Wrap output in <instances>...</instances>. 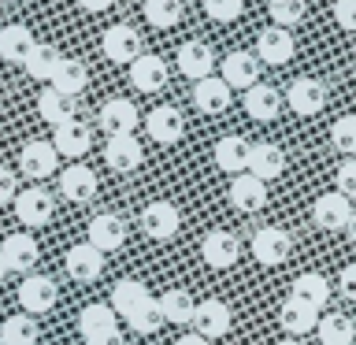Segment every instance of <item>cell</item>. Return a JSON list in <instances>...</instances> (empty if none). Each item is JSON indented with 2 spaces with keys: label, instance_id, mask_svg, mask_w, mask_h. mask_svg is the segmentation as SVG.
I'll list each match as a JSON object with an SVG mask.
<instances>
[{
  "label": "cell",
  "instance_id": "7402d4cb",
  "mask_svg": "<svg viewBox=\"0 0 356 345\" xmlns=\"http://www.w3.org/2000/svg\"><path fill=\"white\" fill-rule=\"evenodd\" d=\"M260 78V60L252 52H230L222 60V82L230 89H252Z\"/></svg>",
  "mask_w": 356,
  "mask_h": 345
},
{
  "label": "cell",
  "instance_id": "f6af8a7d",
  "mask_svg": "<svg viewBox=\"0 0 356 345\" xmlns=\"http://www.w3.org/2000/svg\"><path fill=\"white\" fill-rule=\"evenodd\" d=\"M334 19L341 30H356V0H334Z\"/></svg>",
  "mask_w": 356,
  "mask_h": 345
},
{
  "label": "cell",
  "instance_id": "6da1fadb",
  "mask_svg": "<svg viewBox=\"0 0 356 345\" xmlns=\"http://www.w3.org/2000/svg\"><path fill=\"white\" fill-rule=\"evenodd\" d=\"M15 204V216L22 227H44V223L52 219V211H56V200L49 189H41V186H30V189H19V197L11 200Z\"/></svg>",
  "mask_w": 356,
  "mask_h": 345
},
{
  "label": "cell",
  "instance_id": "f35d334b",
  "mask_svg": "<svg viewBox=\"0 0 356 345\" xmlns=\"http://www.w3.org/2000/svg\"><path fill=\"white\" fill-rule=\"evenodd\" d=\"M145 19L152 22L156 30H171L178 19H182V0H145Z\"/></svg>",
  "mask_w": 356,
  "mask_h": 345
},
{
  "label": "cell",
  "instance_id": "1f68e13d",
  "mask_svg": "<svg viewBox=\"0 0 356 345\" xmlns=\"http://www.w3.org/2000/svg\"><path fill=\"white\" fill-rule=\"evenodd\" d=\"M78 330H82L86 342L100 338V334L119 330L115 327V308H111V305H89V308H82V316H78Z\"/></svg>",
  "mask_w": 356,
  "mask_h": 345
},
{
  "label": "cell",
  "instance_id": "ee69618b",
  "mask_svg": "<svg viewBox=\"0 0 356 345\" xmlns=\"http://www.w3.org/2000/svg\"><path fill=\"white\" fill-rule=\"evenodd\" d=\"M338 193L356 197V156H349V160L338 167Z\"/></svg>",
  "mask_w": 356,
  "mask_h": 345
},
{
  "label": "cell",
  "instance_id": "8fae6325",
  "mask_svg": "<svg viewBox=\"0 0 356 345\" xmlns=\"http://www.w3.org/2000/svg\"><path fill=\"white\" fill-rule=\"evenodd\" d=\"M349 216H353V204H349V197L338 193V189L316 197V204H312V219H316L319 230H345L349 227Z\"/></svg>",
  "mask_w": 356,
  "mask_h": 345
},
{
  "label": "cell",
  "instance_id": "bcb514c9",
  "mask_svg": "<svg viewBox=\"0 0 356 345\" xmlns=\"http://www.w3.org/2000/svg\"><path fill=\"white\" fill-rule=\"evenodd\" d=\"M15 197H19V178H15V171L0 167V204H11Z\"/></svg>",
  "mask_w": 356,
  "mask_h": 345
},
{
  "label": "cell",
  "instance_id": "603a6c76",
  "mask_svg": "<svg viewBox=\"0 0 356 345\" xmlns=\"http://www.w3.org/2000/svg\"><path fill=\"white\" fill-rule=\"evenodd\" d=\"M149 138L152 141H160V145H175L178 138H182V130H186V119H182V111L171 108V104H163V108H152L149 111Z\"/></svg>",
  "mask_w": 356,
  "mask_h": 345
},
{
  "label": "cell",
  "instance_id": "7bdbcfd3",
  "mask_svg": "<svg viewBox=\"0 0 356 345\" xmlns=\"http://www.w3.org/2000/svg\"><path fill=\"white\" fill-rule=\"evenodd\" d=\"M241 8H245V0H204L208 19H216V22H234L241 15Z\"/></svg>",
  "mask_w": 356,
  "mask_h": 345
},
{
  "label": "cell",
  "instance_id": "e575fe53",
  "mask_svg": "<svg viewBox=\"0 0 356 345\" xmlns=\"http://www.w3.org/2000/svg\"><path fill=\"white\" fill-rule=\"evenodd\" d=\"M319 342L323 345H353L356 342V327L349 316H341V312H334V316H319Z\"/></svg>",
  "mask_w": 356,
  "mask_h": 345
},
{
  "label": "cell",
  "instance_id": "83f0119b",
  "mask_svg": "<svg viewBox=\"0 0 356 345\" xmlns=\"http://www.w3.org/2000/svg\"><path fill=\"white\" fill-rule=\"evenodd\" d=\"M49 86L56 89V93H63V97L74 100V97L89 86V71H86V67L78 63V60H67V56H63L60 67H56L52 78H49Z\"/></svg>",
  "mask_w": 356,
  "mask_h": 345
},
{
  "label": "cell",
  "instance_id": "f546056e",
  "mask_svg": "<svg viewBox=\"0 0 356 345\" xmlns=\"http://www.w3.org/2000/svg\"><path fill=\"white\" fill-rule=\"evenodd\" d=\"M216 163L219 171L227 175H245V167H249V141L245 138H219L216 141Z\"/></svg>",
  "mask_w": 356,
  "mask_h": 345
},
{
  "label": "cell",
  "instance_id": "60d3db41",
  "mask_svg": "<svg viewBox=\"0 0 356 345\" xmlns=\"http://www.w3.org/2000/svg\"><path fill=\"white\" fill-rule=\"evenodd\" d=\"M330 141H334V149H338V152L356 156V115H341V119H334V127H330Z\"/></svg>",
  "mask_w": 356,
  "mask_h": 345
},
{
  "label": "cell",
  "instance_id": "52a82bcc",
  "mask_svg": "<svg viewBox=\"0 0 356 345\" xmlns=\"http://www.w3.org/2000/svg\"><path fill=\"white\" fill-rule=\"evenodd\" d=\"M100 49H104V56L111 63H134L141 56V38H138L134 26H127V22H115V26L104 30Z\"/></svg>",
  "mask_w": 356,
  "mask_h": 345
},
{
  "label": "cell",
  "instance_id": "7a4b0ae2",
  "mask_svg": "<svg viewBox=\"0 0 356 345\" xmlns=\"http://www.w3.org/2000/svg\"><path fill=\"white\" fill-rule=\"evenodd\" d=\"M178 227H182V216L171 200H152L149 208H141V234L152 241H167L175 238Z\"/></svg>",
  "mask_w": 356,
  "mask_h": 345
},
{
  "label": "cell",
  "instance_id": "f1b7e54d",
  "mask_svg": "<svg viewBox=\"0 0 356 345\" xmlns=\"http://www.w3.org/2000/svg\"><path fill=\"white\" fill-rule=\"evenodd\" d=\"M149 297L152 294L138 282V278H119V282L111 286V308H115V316H122V319L134 316V312H138Z\"/></svg>",
  "mask_w": 356,
  "mask_h": 345
},
{
  "label": "cell",
  "instance_id": "9c48e42d",
  "mask_svg": "<svg viewBox=\"0 0 356 345\" xmlns=\"http://www.w3.org/2000/svg\"><path fill=\"white\" fill-rule=\"evenodd\" d=\"M289 249H293V241H289V234H286L282 227H260V230L252 234V256H256L264 267L286 264Z\"/></svg>",
  "mask_w": 356,
  "mask_h": 345
},
{
  "label": "cell",
  "instance_id": "d6a6232c",
  "mask_svg": "<svg viewBox=\"0 0 356 345\" xmlns=\"http://www.w3.org/2000/svg\"><path fill=\"white\" fill-rule=\"evenodd\" d=\"M156 305H160L163 323H175V327H182V323H193V308H197V300L189 297L186 289H167L163 297H156Z\"/></svg>",
  "mask_w": 356,
  "mask_h": 345
},
{
  "label": "cell",
  "instance_id": "4316f807",
  "mask_svg": "<svg viewBox=\"0 0 356 345\" xmlns=\"http://www.w3.org/2000/svg\"><path fill=\"white\" fill-rule=\"evenodd\" d=\"M211 63H216V56H211V49L204 41H186L182 49H178V71H182L186 78H208L211 74Z\"/></svg>",
  "mask_w": 356,
  "mask_h": 345
},
{
  "label": "cell",
  "instance_id": "8d00e7d4",
  "mask_svg": "<svg viewBox=\"0 0 356 345\" xmlns=\"http://www.w3.org/2000/svg\"><path fill=\"white\" fill-rule=\"evenodd\" d=\"M60 60H63V56H60V49H56V45H33L22 67H26L30 78H38V82H49L52 71L60 67Z\"/></svg>",
  "mask_w": 356,
  "mask_h": 345
},
{
  "label": "cell",
  "instance_id": "8992f818",
  "mask_svg": "<svg viewBox=\"0 0 356 345\" xmlns=\"http://www.w3.org/2000/svg\"><path fill=\"white\" fill-rule=\"evenodd\" d=\"M227 330H230V305H227V300L208 297V300H200V305L193 308V334L216 342Z\"/></svg>",
  "mask_w": 356,
  "mask_h": 345
},
{
  "label": "cell",
  "instance_id": "f5cc1de1",
  "mask_svg": "<svg viewBox=\"0 0 356 345\" xmlns=\"http://www.w3.org/2000/svg\"><path fill=\"white\" fill-rule=\"evenodd\" d=\"M8 278V264H4V256H0V282Z\"/></svg>",
  "mask_w": 356,
  "mask_h": 345
},
{
  "label": "cell",
  "instance_id": "c3c4849f",
  "mask_svg": "<svg viewBox=\"0 0 356 345\" xmlns=\"http://www.w3.org/2000/svg\"><path fill=\"white\" fill-rule=\"evenodd\" d=\"M86 345H127V342H122V334H119V330H111V334H100V338L86 342Z\"/></svg>",
  "mask_w": 356,
  "mask_h": 345
},
{
  "label": "cell",
  "instance_id": "836d02e7",
  "mask_svg": "<svg viewBox=\"0 0 356 345\" xmlns=\"http://www.w3.org/2000/svg\"><path fill=\"white\" fill-rule=\"evenodd\" d=\"M289 297L305 300V305H312V308H323V305H327V297H330V282H327L319 271H305V275L293 278Z\"/></svg>",
  "mask_w": 356,
  "mask_h": 345
},
{
  "label": "cell",
  "instance_id": "5b68a950",
  "mask_svg": "<svg viewBox=\"0 0 356 345\" xmlns=\"http://www.w3.org/2000/svg\"><path fill=\"white\" fill-rule=\"evenodd\" d=\"M100 130L108 134V138H115V134H134L138 130V122H141V111L134 108V100L127 97H111L100 104Z\"/></svg>",
  "mask_w": 356,
  "mask_h": 345
},
{
  "label": "cell",
  "instance_id": "b9f144b4",
  "mask_svg": "<svg viewBox=\"0 0 356 345\" xmlns=\"http://www.w3.org/2000/svg\"><path fill=\"white\" fill-rule=\"evenodd\" d=\"M267 8H271V19H275V26H282V30L297 26V22L305 19V11H308V4H305V0H278V4H267Z\"/></svg>",
  "mask_w": 356,
  "mask_h": 345
},
{
  "label": "cell",
  "instance_id": "681fc988",
  "mask_svg": "<svg viewBox=\"0 0 356 345\" xmlns=\"http://www.w3.org/2000/svg\"><path fill=\"white\" fill-rule=\"evenodd\" d=\"M111 4H115V0H78V8H82V11H108Z\"/></svg>",
  "mask_w": 356,
  "mask_h": 345
},
{
  "label": "cell",
  "instance_id": "816d5d0a",
  "mask_svg": "<svg viewBox=\"0 0 356 345\" xmlns=\"http://www.w3.org/2000/svg\"><path fill=\"white\" fill-rule=\"evenodd\" d=\"M345 230H349V241L356 245V211H353V216H349V227H345Z\"/></svg>",
  "mask_w": 356,
  "mask_h": 345
},
{
  "label": "cell",
  "instance_id": "9a60e30c",
  "mask_svg": "<svg viewBox=\"0 0 356 345\" xmlns=\"http://www.w3.org/2000/svg\"><path fill=\"white\" fill-rule=\"evenodd\" d=\"M89 145H93V134H89V127L82 119H71V122H60L52 134V149L67 156V160H78V156L89 152Z\"/></svg>",
  "mask_w": 356,
  "mask_h": 345
},
{
  "label": "cell",
  "instance_id": "db71d44e",
  "mask_svg": "<svg viewBox=\"0 0 356 345\" xmlns=\"http://www.w3.org/2000/svg\"><path fill=\"white\" fill-rule=\"evenodd\" d=\"M278 345H300V338H286V342H278Z\"/></svg>",
  "mask_w": 356,
  "mask_h": 345
},
{
  "label": "cell",
  "instance_id": "e0dca14e",
  "mask_svg": "<svg viewBox=\"0 0 356 345\" xmlns=\"http://www.w3.org/2000/svg\"><path fill=\"white\" fill-rule=\"evenodd\" d=\"M104 163L115 175H127V171H134V167H141V141L134 138V134H115V138H108Z\"/></svg>",
  "mask_w": 356,
  "mask_h": 345
},
{
  "label": "cell",
  "instance_id": "11a10c76",
  "mask_svg": "<svg viewBox=\"0 0 356 345\" xmlns=\"http://www.w3.org/2000/svg\"><path fill=\"white\" fill-rule=\"evenodd\" d=\"M267 4H278V0H267Z\"/></svg>",
  "mask_w": 356,
  "mask_h": 345
},
{
  "label": "cell",
  "instance_id": "6f0895ef",
  "mask_svg": "<svg viewBox=\"0 0 356 345\" xmlns=\"http://www.w3.org/2000/svg\"><path fill=\"white\" fill-rule=\"evenodd\" d=\"M0 115H4V104H0Z\"/></svg>",
  "mask_w": 356,
  "mask_h": 345
},
{
  "label": "cell",
  "instance_id": "5bb4252c",
  "mask_svg": "<svg viewBox=\"0 0 356 345\" xmlns=\"http://www.w3.org/2000/svg\"><path fill=\"white\" fill-rule=\"evenodd\" d=\"M278 323H282V330L289 338H305V334H312L319 327V308H312L297 297H286L282 308H278Z\"/></svg>",
  "mask_w": 356,
  "mask_h": 345
},
{
  "label": "cell",
  "instance_id": "9f6ffc18",
  "mask_svg": "<svg viewBox=\"0 0 356 345\" xmlns=\"http://www.w3.org/2000/svg\"><path fill=\"white\" fill-rule=\"evenodd\" d=\"M0 4H11V0H0Z\"/></svg>",
  "mask_w": 356,
  "mask_h": 345
},
{
  "label": "cell",
  "instance_id": "7c38bea8",
  "mask_svg": "<svg viewBox=\"0 0 356 345\" xmlns=\"http://www.w3.org/2000/svg\"><path fill=\"white\" fill-rule=\"evenodd\" d=\"M286 100L297 115H319V111L327 108V86H323L319 78H293Z\"/></svg>",
  "mask_w": 356,
  "mask_h": 345
},
{
  "label": "cell",
  "instance_id": "d4e9b609",
  "mask_svg": "<svg viewBox=\"0 0 356 345\" xmlns=\"http://www.w3.org/2000/svg\"><path fill=\"white\" fill-rule=\"evenodd\" d=\"M245 111H249L256 122H271V119H278V111H282V93L256 82L252 89H245Z\"/></svg>",
  "mask_w": 356,
  "mask_h": 345
},
{
  "label": "cell",
  "instance_id": "ffe728a7",
  "mask_svg": "<svg viewBox=\"0 0 356 345\" xmlns=\"http://www.w3.org/2000/svg\"><path fill=\"white\" fill-rule=\"evenodd\" d=\"M238 252H241V245L238 238H234L230 230H211L204 241H200V256H204V264L208 267H230V264H238Z\"/></svg>",
  "mask_w": 356,
  "mask_h": 345
},
{
  "label": "cell",
  "instance_id": "d6986e66",
  "mask_svg": "<svg viewBox=\"0 0 356 345\" xmlns=\"http://www.w3.org/2000/svg\"><path fill=\"white\" fill-rule=\"evenodd\" d=\"M56 163H60V152L52 149V141H30L19 152V167L26 178H49L56 171Z\"/></svg>",
  "mask_w": 356,
  "mask_h": 345
},
{
  "label": "cell",
  "instance_id": "74e56055",
  "mask_svg": "<svg viewBox=\"0 0 356 345\" xmlns=\"http://www.w3.org/2000/svg\"><path fill=\"white\" fill-rule=\"evenodd\" d=\"M0 338H4V345H38V323H33V316H8L4 323H0Z\"/></svg>",
  "mask_w": 356,
  "mask_h": 345
},
{
  "label": "cell",
  "instance_id": "4dcf8cb0",
  "mask_svg": "<svg viewBox=\"0 0 356 345\" xmlns=\"http://www.w3.org/2000/svg\"><path fill=\"white\" fill-rule=\"evenodd\" d=\"M33 33H30V26H0V56H4L8 63H26V56H30V49H33Z\"/></svg>",
  "mask_w": 356,
  "mask_h": 345
},
{
  "label": "cell",
  "instance_id": "d590c367",
  "mask_svg": "<svg viewBox=\"0 0 356 345\" xmlns=\"http://www.w3.org/2000/svg\"><path fill=\"white\" fill-rule=\"evenodd\" d=\"M38 111H41V119H44V122H52V127L78 119V115H74V100H71V97H63V93H56L52 86L38 97Z\"/></svg>",
  "mask_w": 356,
  "mask_h": 345
},
{
  "label": "cell",
  "instance_id": "ba28073f",
  "mask_svg": "<svg viewBox=\"0 0 356 345\" xmlns=\"http://www.w3.org/2000/svg\"><path fill=\"white\" fill-rule=\"evenodd\" d=\"M63 267H67V275H71L74 282H97L100 271H104V252L93 249L89 241H78V245L67 249Z\"/></svg>",
  "mask_w": 356,
  "mask_h": 345
},
{
  "label": "cell",
  "instance_id": "44dd1931",
  "mask_svg": "<svg viewBox=\"0 0 356 345\" xmlns=\"http://www.w3.org/2000/svg\"><path fill=\"white\" fill-rule=\"evenodd\" d=\"M230 204L238 208V211H260L267 204V182H260V178H252L249 171L245 175H234V182H230Z\"/></svg>",
  "mask_w": 356,
  "mask_h": 345
},
{
  "label": "cell",
  "instance_id": "f907efd6",
  "mask_svg": "<svg viewBox=\"0 0 356 345\" xmlns=\"http://www.w3.org/2000/svg\"><path fill=\"white\" fill-rule=\"evenodd\" d=\"M178 345H208V338H200V334H186V338H178Z\"/></svg>",
  "mask_w": 356,
  "mask_h": 345
},
{
  "label": "cell",
  "instance_id": "ab89813d",
  "mask_svg": "<svg viewBox=\"0 0 356 345\" xmlns=\"http://www.w3.org/2000/svg\"><path fill=\"white\" fill-rule=\"evenodd\" d=\"M127 323H130V327L138 330V334H156V330H160V327H163V316H160V305H156V297H149L138 312H134V316H127Z\"/></svg>",
  "mask_w": 356,
  "mask_h": 345
},
{
  "label": "cell",
  "instance_id": "680465c9",
  "mask_svg": "<svg viewBox=\"0 0 356 345\" xmlns=\"http://www.w3.org/2000/svg\"><path fill=\"white\" fill-rule=\"evenodd\" d=\"M0 345H4V338H0Z\"/></svg>",
  "mask_w": 356,
  "mask_h": 345
},
{
  "label": "cell",
  "instance_id": "4fadbf2b",
  "mask_svg": "<svg viewBox=\"0 0 356 345\" xmlns=\"http://www.w3.org/2000/svg\"><path fill=\"white\" fill-rule=\"evenodd\" d=\"M0 256H4V264H8V271H19V275H30V267L38 264V241L30 238L26 230H19V234H8L4 245H0Z\"/></svg>",
  "mask_w": 356,
  "mask_h": 345
},
{
  "label": "cell",
  "instance_id": "2e32d148",
  "mask_svg": "<svg viewBox=\"0 0 356 345\" xmlns=\"http://www.w3.org/2000/svg\"><path fill=\"white\" fill-rule=\"evenodd\" d=\"M130 86L138 93H156V89L167 86V63L152 52H141L138 60L130 63Z\"/></svg>",
  "mask_w": 356,
  "mask_h": 345
},
{
  "label": "cell",
  "instance_id": "3957f363",
  "mask_svg": "<svg viewBox=\"0 0 356 345\" xmlns=\"http://www.w3.org/2000/svg\"><path fill=\"white\" fill-rule=\"evenodd\" d=\"M56 300H60V286L52 282L49 275H26L19 286V305L26 316H41V312H49Z\"/></svg>",
  "mask_w": 356,
  "mask_h": 345
},
{
  "label": "cell",
  "instance_id": "484cf974",
  "mask_svg": "<svg viewBox=\"0 0 356 345\" xmlns=\"http://www.w3.org/2000/svg\"><path fill=\"white\" fill-rule=\"evenodd\" d=\"M60 189H63L67 200H74V204H86V200L97 197V175L89 171V167L74 163V167H67V171L60 175Z\"/></svg>",
  "mask_w": 356,
  "mask_h": 345
},
{
  "label": "cell",
  "instance_id": "cb8c5ba5",
  "mask_svg": "<svg viewBox=\"0 0 356 345\" xmlns=\"http://www.w3.org/2000/svg\"><path fill=\"white\" fill-rule=\"evenodd\" d=\"M230 93L234 89L222 82V78H200V82L193 86V104L204 111V115H219V111L230 108Z\"/></svg>",
  "mask_w": 356,
  "mask_h": 345
},
{
  "label": "cell",
  "instance_id": "30bf717a",
  "mask_svg": "<svg viewBox=\"0 0 356 345\" xmlns=\"http://www.w3.org/2000/svg\"><path fill=\"white\" fill-rule=\"evenodd\" d=\"M89 245L100 252H115L127 245V223L115 211H100V216L89 219Z\"/></svg>",
  "mask_w": 356,
  "mask_h": 345
},
{
  "label": "cell",
  "instance_id": "277c9868",
  "mask_svg": "<svg viewBox=\"0 0 356 345\" xmlns=\"http://www.w3.org/2000/svg\"><path fill=\"white\" fill-rule=\"evenodd\" d=\"M297 45H293V33L282 30V26H267L260 30V38H256V60L267 63V67H282L293 60Z\"/></svg>",
  "mask_w": 356,
  "mask_h": 345
},
{
  "label": "cell",
  "instance_id": "ac0fdd59",
  "mask_svg": "<svg viewBox=\"0 0 356 345\" xmlns=\"http://www.w3.org/2000/svg\"><path fill=\"white\" fill-rule=\"evenodd\" d=\"M282 167H286V156L278 145L271 141H260V145H249V171L252 178H260V182H275L278 175H282Z\"/></svg>",
  "mask_w": 356,
  "mask_h": 345
},
{
  "label": "cell",
  "instance_id": "7dc6e473",
  "mask_svg": "<svg viewBox=\"0 0 356 345\" xmlns=\"http://www.w3.org/2000/svg\"><path fill=\"white\" fill-rule=\"evenodd\" d=\"M338 286H341V294L349 297V300H356V264H349V267H345V271H341Z\"/></svg>",
  "mask_w": 356,
  "mask_h": 345
}]
</instances>
